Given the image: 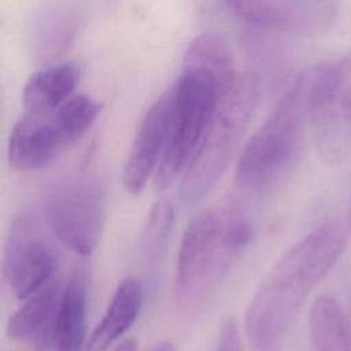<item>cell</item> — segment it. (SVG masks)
Returning <instances> with one entry per match:
<instances>
[{"mask_svg":"<svg viewBox=\"0 0 351 351\" xmlns=\"http://www.w3.org/2000/svg\"><path fill=\"white\" fill-rule=\"evenodd\" d=\"M346 239L341 223L325 222L273 263L245 311V333L254 351H280L303 303L340 258Z\"/></svg>","mask_w":351,"mask_h":351,"instance_id":"6da1fadb","label":"cell"},{"mask_svg":"<svg viewBox=\"0 0 351 351\" xmlns=\"http://www.w3.org/2000/svg\"><path fill=\"white\" fill-rule=\"evenodd\" d=\"M252 237L247 215L234 207H208L186 225L177 255L174 298L184 311L202 308L218 291Z\"/></svg>","mask_w":351,"mask_h":351,"instance_id":"7a4b0ae2","label":"cell"},{"mask_svg":"<svg viewBox=\"0 0 351 351\" xmlns=\"http://www.w3.org/2000/svg\"><path fill=\"white\" fill-rule=\"evenodd\" d=\"M317 64L300 71L266 121L252 134L236 165L240 186L262 189L295 165L308 130Z\"/></svg>","mask_w":351,"mask_h":351,"instance_id":"3957f363","label":"cell"},{"mask_svg":"<svg viewBox=\"0 0 351 351\" xmlns=\"http://www.w3.org/2000/svg\"><path fill=\"white\" fill-rule=\"evenodd\" d=\"M259 100L255 71L237 73L221 95L206 130L181 177L180 195L186 203L203 199L221 180L254 115Z\"/></svg>","mask_w":351,"mask_h":351,"instance_id":"277c9868","label":"cell"},{"mask_svg":"<svg viewBox=\"0 0 351 351\" xmlns=\"http://www.w3.org/2000/svg\"><path fill=\"white\" fill-rule=\"evenodd\" d=\"M223 92L225 88L208 71L182 67L173 86L166 149L154 174V185L158 191H165L184 174Z\"/></svg>","mask_w":351,"mask_h":351,"instance_id":"5b68a950","label":"cell"},{"mask_svg":"<svg viewBox=\"0 0 351 351\" xmlns=\"http://www.w3.org/2000/svg\"><path fill=\"white\" fill-rule=\"evenodd\" d=\"M44 215L58 241L80 256L90 255L107 217L104 182L88 174L58 182L47 195Z\"/></svg>","mask_w":351,"mask_h":351,"instance_id":"8992f818","label":"cell"},{"mask_svg":"<svg viewBox=\"0 0 351 351\" xmlns=\"http://www.w3.org/2000/svg\"><path fill=\"white\" fill-rule=\"evenodd\" d=\"M308 132L328 165H340L351 151V59L318 63Z\"/></svg>","mask_w":351,"mask_h":351,"instance_id":"52a82bcc","label":"cell"},{"mask_svg":"<svg viewBox=\"0 0 351 351\" xmlns=\"http://www.w3.org/2000/svg\"><path fill=\"white\" fill-rule=\"evenodd\" d=\"M55 234L33 213H19L4 247L3 278L15 298L26 300L56 276L59 248Z\"/></svg>","mask_w":351,"mask_h":351,"instance_id":"ba28073f","label":"cell"},{"mask_svg":"<svg viewBox=\"0 0 351 351\" xmlns=\"http://www.w3.org/2000/svg\"><path fill=\"white\" fill-rule=\"evenodd\" d=\"M173 108V86L162 92L145 111L122 171L123 188L140 193L162 160L166 149Z\"/></svg>","mask_w":351,"mask_h":351,"instance_id":"9c48e42d","label":"cell"},{"mask_svg":"<svg viewBox=\"0 0 351 351\" xmlns=\"http://www.w3.org/2000/svg\"><path fill=\"white\" fill-rule=\"evenodd\" d=\"M225 5L252 26L289 33L325 30L337 12V4L329 1L237 0L225 1Z\"/></svg>","mask_w":351,"mask_h":351,"instance_id":"30bf717a","label":"cell"},{"mask_svg":"<svg viewBox=\"0 0 351 351\" xmlns=\"http://www.w3.org/2000/svg\"><path fill=\"white\" fill-rule=\"evenodd\" d=\"M66 151L53 112H25L14 125L7 148L8 165L15 171H32L51 163Z\"/></svg>","mask_w":351,"mask_h":351,"instance_id":"8fae6325","label":"cell"},{"mask_svg":"<svg viewBox=\"0 0 351 351\" xmlns=\"http://www.w3.org/2000/svg\"><path fill=\"white\" fill-rule=\"evenodd\" d=\"M63 281L55 277L8 318L7 336L15 341L27 343L37 351H47L53 346L55 321L62 296Z\"/></svg>","mask_w":351,"mask_h":351,"instance_id":"7c38bea8","label":"cell"},{"mask_svg":"<svg viewBox=\"0 0 351 351\" xmlns=\"http://www.w3.org/2000/svg\"><path fill=\"white\" fill-rule=\"evenodd\" d=\"M80 66L74 62L48 64L33 73L25 82L22 101L25 112L48 115L59 110L78 85Z\"/></svg>","mask_w":351,"mask_h":351,"instance_id":"4fadbf2b","label":"cell"},{"mask_svg":"<svg viewBox=\"0 0 351 351\" xmlns=\"http://www.w3.org/2000/svg\"><path fill=\"white\" fill-rule=\"evenodd\" d=\"M88 280L82 267H74L63 281L58 307L53 346L56 351H82L85 347Z\"/></svg>","mask_w":351,"mask_h":351,"instance_id":"5bb4252c","label":"cell"},{"mask_svg":"<svg viewBox=\"0 0 351 351\" xmlns=\"http://www.w3.org/2000/svg\"><path fill=\"white\" fill-rule=\"evenodd\" d=\"M143 306V287L136 277H125L82 351H107L137 319Z\"/></svg>","mask_w":351,"mask_h":351,"instance_id":"9a60e30c","label":"cell"},{"mask_svg":"<svg viewBox=\"0 0 351 351\" xmlns=\"http://www.w3.org/2000/svg\"><path fill=\"white\" fill-rule=\"evenodd\" d=\"M311 351H351V335L339 302L322 295L315 299L308 314Z\"/></svg>","mask_w":351,"mask_h":351,"instance_id":"2e32d148","label":"cell"},{"mask_svg":"<svg viewBox=\"0 0 351 351\" xmlns=\"http://www.w3.org/2000/svg\"><path fill=\"white\" fill-rule=\"evenodd\" d=\"M182 67L202 69L213 74L226 89L237 75L234 70V56L229 41L214 32L196 36L188 45Z\"/></svg>","mask_w":351,"mask_h":351,"instance_id":"e0dca14e","label":"cell"},{"mask_svg":"<svg viewBox=\"0 0 351 351\" xmlns=\"http://www.w3.org/2000/svg\"><path fill=\"white\" fill-rule=\"evenodd\" d=\"M101 111V104L88 95H75L53 112V121L69 149L95 123Z\"/></svg>","mask_w":351,"mask_h":351,"instance_id":"ac0fdd59","label":"cell"},{"mask_svg":"<svg viewBox=\"0 0 351 351\" xmlns=\"http://www.w3.org/2000/svg\"><path fill=\"white\" fill-rule=\"evenodd\" d=\"M174 219V210L170 202L159 200L148 214L141 240V252L145 258H156L169 234Z\"/></svg>","mask_w":351,"mask_h":351,"instance_id":"d6986e66","label":"cell"},{"mask_svg":"<svg viewBox=\"0 0 351 351\" xmlns=\"http://www.w3.org/2000/svg\"><path fill=\"white\" fill-rule=\"evenodd\" d=\"M41 23L36 32L37 53L41 59H52L62 53L70 41V34L73 33V23L67 15L58 14L51 15Z\"/></svg>","mask_w":351,"mask_h":351,"instance_id":"ffe728a7","label":"cell"},{"mask_svg":"<svg viewBox=\"0 0 351 351\" xmlns=\"http://www.w3.org/2000/svg\"><path fill=\"white\" fill-rule=\"evenodd\" d=\"M215 351H241L240 332L233 317H228L222 321L218 332Z\"/></svg>","mask_w":351,"mask_h":351,"instance_id":"44dd1931","label":"cell"},{"mask_svg":"<svg viewBox=\"0 0 351 351\" xmlns=\"http://www.w3.org/2000/svg\"><path fill=\"white\" fill-rule=\"evenodd\" d=\"M112 351H137V341L133 337L123 339Z\"/></svg>","mask_w":351,"mask_h":351,"instance_id":"7402d4cb","label":"cell"},{"mask_svg":"<svg viewBox=\"0 0 351 351\" xmlns=\"http://www.w3.org/2000/svg\"><path fill=\"white\" fill-rule=\"evenodd\" d=\"M149 351H176L174 346L169 341H162L159 344H156L155 347H152Z\"/></svg>","mask_w":351,"mask_h":351,"instance_id":"603a6c76","label":"cell"},{"mask_svg":"<svg viewBox=\"0 0 351 351\" xmlns=\"http://www.w3.org/2000/svg\"><path fill=\"white\" fill-rule=\"evenodd\" d=\"M348 222H350V226H351V206H350V214H348Z\"/></svg>","mask_w":351,"mask_h":351,"instance_id":"cb8c5ba5","label":"cell"}]
</instances>
